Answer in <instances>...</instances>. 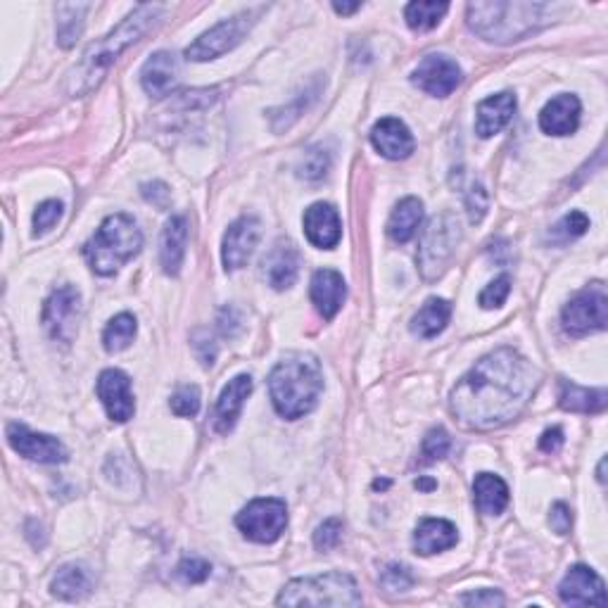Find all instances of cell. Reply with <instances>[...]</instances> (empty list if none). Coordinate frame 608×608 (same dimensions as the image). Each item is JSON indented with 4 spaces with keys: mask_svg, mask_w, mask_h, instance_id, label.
Wrapping results in <instances>:
<instances>
[{
    "mask_svg": "<svg viewBox=\"0 0 608 608\" xmlns=\"http://www.w3.org/2000/svg\"><path fill=\"white\" fill-rule=\"evenodd\" d=\"M100 402L107 411V416L117 423H126L129 418H133V411H136V399H133L131 392V378L126 376L124 371L119 369H107L100 373L98 385Z\"/></svg>",
    "mask_w": 608,
    "mask_h": 608,
    "instance_id": "cell-14",
    "label": "cell"
},
{
    "mask_svg": "<svg viewBox=\"0 0 608 608\" xmlns=\"http://www.w3.org/2000/svg\"><path fill=\"white\" fill-rule=\"evenodd\" d=\"M549 5L494 0V3H468L466 22L471 31L490 43L521 41L547 24Z\"/></svg>",
    "mask_w": 608,
    "mask_h": 608,
    "instance_id": "cell-4",
    "label": "cell"
},
{
    "mask_svg": "<svg viewBox=\"0 0 608 608\" xmlns=\"http://www.w3.org/2000/svg\"><path fill=\"white\" fill-rule=\"evenodd\" d=\"M456 540H459L456 528L449 521H442V518H428L414 532V547L421 556L440 554V551L452 549Z\"/></svg>",
    "mask_w": 608,
    "mask_h": 608,
    "instance_id": "cell-26",
    "label": "cell"
},
{
    "mask_svg": "<svg viewBox=\"0 0 608 608\" xmlns=\"http://www.w3.org/2000/svg\"><path fill=\"white\" fill-rule=\"evenodd\" d=\"M516 112V95L497 93L492 98H485L478 105V119H475V133L480 138H492L504 129L513 119Z\"/></svg>",
    "mask_w": 608,
    "mask_h": 608,
    "instance_id": "cell-24",
    "label": "cell"
},
{
    "mask_svg": "<svg viewBox=\"0 0 608 608\" xmlns=\"http://www.w3.org/2000/svg\"><path fill=\"white\" fill-rule=\"evenodd\" d=\"M190 340H193V350L202 361V366H212L214 359H217V342H214L212 333L207 328H198Z\"/></svg>",
    "mask_w": 608,
    "mask_h": 608,
    "instance_id": "cell-44",
    "label": "cell"
},
{
    "mask_svg": "<svg viewBox=\"0 0 608 608\" xmlns=\"http://www.w3.org/2000/svg\"><path fill=\"white\" fill-rule=\"evenodd\" d=\"M421 221H423V202L418 198H404L395 209H392L388 221V236L399 245L409 243V240L416 236Z\"/></svg>",
    "mask_w": 608,
    "mask_h": 608,
    "instance_id": "cell-28",
    "label": "cell"
},
{
    "mask_svg": "<svg viewBox=\"0 0 608 608\" xmlns=\"http://www.w3.org/2000/svg\"><path fill=\"white\" fill-rule=\"evenodd\" d=\"M328 167H331V155L323 148H312L307 150L297 162V176L307 181H319L323 179Z\"/></svg>",
    "mask_w": 608,
    "mask_h": 608,
    "instance_id": "cell-35",
    "label": "cell"
},
{
    "mask_svg": "<svg viewBox=\"0 0 608 608\" xmlns=\"http://www.w3.org/2000/svg\"><path fill=\"white\" fill-rule=\"evenodd\" d=\"M309 293H312V302L316 304V309H319V314L323 319L331 321L333 316L340 312L342 302H345L347 297L345 278L333 269H319L312 276V288H309Z\"/></svg>",
    "mask_w": 608,
    "mask_h": 608,
    "instance_id": "cell-23",
    "label": "cell"
},
{
    "mask_svg": "<svg viewBox=\"0 0 608 608\" xmlns=\"http://www.w3.org/2000/svg\"><path fill=\"white\" fill-rule=\"evenodd\" d=\"M143 233L129 214H112L100 224L95 236L84 245V257L98 276L117 274L141 252Z\"/></svg>",
    "mask_w": 608,
    "mask_h": 608,
    "instance_id": "cell-5",
    "label": "cell"
},
{
    "mask_svg": "<svg viewBox=\"0 0 608 608\" xmlns=\"http://www.w3.org/2000/svg\"><path fill=\"white\" fill-rule=\"evenodd\" d=\"M416 487H418V490H423V492H430V490H435L437 483H435V480H430V478H418L416 480Z\"/></svg>",
    "mask_w": 608,
    "mask_h": 608,
    "instance_id": "cell-51",
    "label": "cell"
},
{
    "mask_svg": "<svg viewBox=\"0 0 608 608\" xmlns=\"http://www.w3.org/2000/svg\"><path fill=\"white\" fill-rule=\"evenodd\" d=\"M50 589H53L55 597L65 601H79L88 597V592H91V575H88L84 566L67 563V566H62L55 573Z\"/></svg>",
    "mask_w": 608,
    "mask_h": 608,
    "instance_id": "cell-31",
    "label": "cell"
},
{
    "mask_svg": "<svg viewBox=\"0 0 608 608\" xmlns=\"http://www.w3.org/2000/svg\"><path fill=\"white\" fill-rule=\"evenodd\" d=\"M373 487H376V490H385V487H388V480H376Z\"/></svg>",
    "mask_w": 608,
    "mask_h": 608,
    "instance_id": "cell-53",
    "label": "cell"
},
{
    "mask_svg": "<svg viewBox=\"0 0 608 608\" xmlns=\"http://www.w3.org/2000/svg\"><path fill=\"white\" fill-rule=\"evenodd\" d=\"M300 271V252L290 240H278L264 257V276L274 290H285L297 281Z\"/></svg>",
    "mask_w": 608,
    "mask_h": 608,
    "instance_id": "cell-20",
    "label": "cell"
},
{
    "mask_svg": "<svg viewBox=\"0 0 608 608\" xmlns=\"http://www.w3.org/2000/svg\"><path fill=\"white\" fill-rule=\"evenodd\" d=\"M540 371L513 347H499L456 383L449 411L464 428L494 430L513 421L535 395Z\"/></svg>",
    "mask_w": 608,
    "mask_h": 608,
    "instance_id": "cell-1",
    "label": "cell"
},
{
    "mask_svg": "<svg viewBox=\"0 0 608 608\" xmlns=\"http://www.w3.org/2000/svg\"><path fill=\"white\" fill-rule=\"evenodd\" d=\"M563 445V430L561 428H549L544 430V435L540 437V449L547 454H556Z\"/></svg>",
    "mask_w": 608,
    "mask_h": 608,
    "instance_id": "cell-49",
    "label": "cell"
},
{
    "mask_svg": "<svg viewBox=\"0 0 608 608\" xmlns=\"http://www.w3.org/2000/svg\"><path fill=\"white\" fill-rule=\"evenodd\" d=\"M278 606H359L357 580L347 573L307 575L288 582L276 599Z\"/></svg>",
    "mask_w": 608,
    "mask_h": 608,
    "instance_id": "cell-6",
    "label": "cell"
},
{
    "mask_svg": "<svg viewBox=\"0 0 608 608\" xmlns=\"http://www.w3.org/2000/svg\"><path fill=\"white\" fill-rule=\"evenodd\" d=\"M449 316H452V307L447 300L440 297H430V300L418 309V314L411 319V333H416L418 338H435L447 328Z\"/></svg>",
    "mask_w": 608,
    "mask_h": 608,
    "instance_id": "cell-30",
    "label": "cell"
},
{
    "mask_svg": "<svg viewBox=\"0 0 608 608\" xmlns=\"http://www.w3.org/2000/svg\"><path fill=\"white\" fill-rule=\"evenodd\" d=\"M473 499L480 513L499 516L509 504V487L499 475L478 473L473 480Z\"/></svg>",
    "mask_w": 608,
    "mask_h": 608,
    "instance_id": "cell-27",
    "label": "cell"
},
{
    "mask_svg": "<svg viewBox=\"0 0 608 608\" xmlns=\"http://www.w3.org/2000/svg\"><path fill=\"white\" fill-rule=\"evenodd\" d=\"M361 8V3H333V10L338 12V15H352V12H357Z\"/></svg>",
    "mask_w": 608,
    "mask_h": 608,
    "instance_id": "cell-50",
    "label": "cell"
},
{
    "mask_svg": "<svg viewBox=\"0 0 608 608\" xmlns=\"http://www.w3.org/2000/svg\"><path fill=\"white\" fill-rule=\"evenodd\" d=\"M447 3H430V0H418V3H409L404 8V19L414 31H430L440 24V19L447 15Z\"/></svg>",
    "mask_w": 608,
    "mask_h": 608,
    "instance_id": "cell-34",
    "label": "cell"
},
{
    "mask_svg": "<svg viewBox=\"0 0 608 608\" xmlns=\"http://www.w3.org/2000/svg\"><path fill=\"white\" fill-rule=\"evenodd\" d=\"M8 442L19 456L38 461V464H62V461H67V449L57 437L34 433L24 423H10Z\"/></svg>",
    "mask_w": 608,
    "mask_h": 608,
    "instance_id": "cell-13",
    "label": "cell"
},
{
    "mask_svg": "<svg viewBox=\"0 0 608 608\" xmlns=\"http://www.w3.org/2000/svg\"><path fill=\"white\" fill-rule=\"evenodd\" d=\"M162 5H138L124 22H119L110 34L91 43L81 55V60L69 69L65 79V91L69 98L91 93L100 86L110 67L119 60V55L133 43H138L148 31L160 22Z\"/></svg>",
    "mask_w": 608,
    "mask_h": 608,
    "instance_id": "cell-2",
    "label": "cell"
},
{
    "mask_svg": "<svg viewBox=\"0 0 608 608\" xmlns=\"http://www.w3.org/2000/svg\"><path fill=\"white\" fill-rule=\"evenodd\" d=\"M236 525L247 540L257 544H271L283 535L288 525V506L283 499L264 497L255 499L236 516Z\"/></svg>",
    "mask_w": 608,
    "mask_h": 608,
    "instance_id": "cell-9",
    "label": "cell"
},
{
    "mask_svg": "<svg viewBox=\"0 0 608 608\" xmlns=\"http://www.w3.org/2000/svg\"><path fill=\"white\" fill-rule=\"evenodd\" d=\"M342 540V521L340 518H328L314 532V547L319 551H331Z\"/></svg>",
    "mask_w": 608,
    "mask_h": 608,
    "instance_id": "cell-42",
    "label": "cell"
},
{
    "mask_svg": "<svg viewBox=\"0 0 608 608\" xmlns=\"http://www.w3.org/2000/svg\"><path fill=\"white\" fill-rule=\"evenodd\" d=\"M461 240V226L454 212H442L430 219L421 236V245H418V271L426 281H435L447 269L449 259L454 257L456 245Z\"/></svg>",
    "mask_w": 608,
    "mask_h": 608,
    "instance_id": "cell-7",
    "label": "cell"
},
{
    "mask_svg": "<svg viewBox=\"0 0 608 608\" xmlns=\"http://www.w3.org/2000/svg\"><path fill=\"white\" fill-rule=\"evenodd\" d=\"M252 392V378L250 376H236L231 383L221 390V395L217 399V409H214V430L221 435L231 433L233 426H236L240 409H243L245 399L250 397Z\"/></svg>",
    "mask_w": 608,
    "mask_h": 608,
    "instance_id": "cell-22",
    "label": "cell"
},
{
    "mask_svg": "<svg viewBox=\"0 0 608 608\" xmlns=\"http://www.w3.org/2000/svg\"><path fill=\"white\" fill-rule=\"evenodd\" d=\"M549 523H551V530H554L556 535H568L570 528H573V511H570V506L563 502L551 506Z\"/></svg>",
    "mask_w": 608,
    "mask_h": 608,
    "instance_id": "cell-47",
    "label": "cell"
},
{
    "mask_svg": "<svg viewBox=\"0 0 608 608\" xmlns=\"http://www.w3.org/2000/svg\"><path fill=\"white\" fill-rule=\"evenodd\" d=\"M136 331H138L136 316H131V314L114 316V319L107 323V328L103 333V347L110 354L124 352L126 347L133 342V338H136Z\"/></svg>",
    "mask_w": 608,
    "mask_h": 608,
    "instance_id": "cell-33",
    "label": "cell"
},
{
    "mask_svg": "<svg viewBox=\"0 0 608 608\" xmlns=\"http://www.w3.org/2000/svg\"><path fill=\"white\" fill-rule=\"evenodd\" d=\"M604 468H606V459H601V464H599V483H606V475H604Z\"/></svg>",
    "mask_w": 608,
    "mask_h": 608,
    "instance_id": "cell-52",
    "label": "cell"
},
{
    "mask_svg": "<svg viewBox=\"0 0 608 608\" xmlns=\"http://www.w3.org/2000/svg\"><path fill=\"white\" fill-rule=\"evenodd\" d=\"M81 316V293L74 285H62L46 300L43 307V326L50 338L72 342Z\"/></svg>",
    "mask_w": 608,
    "mask_h": 608,
    "instance_id": "cell-11",
    "label": "cell"
},
{
    "mask_svg": "<svg viewBox=\"0 0 608 608\" xmlns=\"http://www.w3.org/2000/svg\"><path fill=\"white\" fill-rule=\"evenodd\" d=\"M86 3H60L57 5V43L62 48H72L79 41L86 24Z\"/></svg>",
    "mask_w": 608,
    "mask_h": 608,
    "instance_id": "cell-32",
    "label": "cell"
},
{
    "mask_svg": "<svg viewBox=\"0 0 608 608\" xmlns=\"http://www.w3.org/2000/svg\"><path fill=\"white\" fill-rule=\"evenodd\" d=\"M563 328L570 335L604 331L608 323V295L604 283H592L570 300L561 312Z\"/></svg>",
    "mask_w": 608,
    "mask_h": 608,
    "instance_id": "cell-10",
    "label": "cell"
},
{
    "mask_svg": "<svg viewBox=\"0 0 608 608\" xmlns=\"http://www.w3.org/2000/svg\"><path fill=\"white\" fill-rule=\"evenodd\" d=\"M580 100L575 95L563 93L551 98L540 112V129L549 136H568L580 124Z\"/></svg>",
    "mask_w": 608,
    "mask_h": 608,
    "instance_id": "cell-21",
    "label": "cell"
},
{
    "mask_svg": "<svg viewBox=\"0 0 608 608\" xmlns=\"http://www.w3.org/2000/svg\"><path fill=\"white\" fill-rule=\"evenodd\" d=\"M449 449H452V437H449L445 428L428 430L426 437H423L421 454H423V461H426V464H433V461L445 459V456L449 454Z\"/></svg>",
    "mask_w": 608,
    "mask_h": 608,
    "instance_id": "cell-38",
    "label": "cell"
},
{
    "mask_svg": "<svg viewBox=\"0 0 608 608\" xmlns=\"http://www.w3.org/2000/svg\"><path fill=\"white\" fill-rule=\"evenodd\" d=\"M459 604L464 606H504L502 592L497 589H480V592H468L459 597Z\"/></svg>",
    "mask_w": 608,
    "mask_h": 608,
    "instance_id": "cell-46",
    "label": "cell"
},
{
    "mask_svg": "<svg viewBox=\"0 0 608 608\" xmlns=\"http://www.w3.org/2000/svg\"><path fill=\"white\" fill-rule=\"evenodd\" d=\"M608 395L604 388H580V385L570 383V380H561L559 404L566 411H575V414H599L606 409Z\"/></svg>",
    "mask_w": 608,
    "mask_h": 608,
    "instance_id": "cell-29",
    "label": "cell"
},
{
    "mask_svg": "<svg viewBox=\"0 0 608 608\" xmlns=\"http://www.w3.org/2000/svg\"><path fill=\"white\" fill-rule=\"evenodd\" d=\"M380 587L388 594L409 592V589L414 587V573H411V568L402 566V563H390V566H385L383 573H380Z\"/></svg>",
    "mask_w": 608,
    "mask_h": 608,
    "instance_id": "cell-36",
    "label": "cell"
},
{
    "mask_svg": "<svg viewBox=\"0 0 608 608\" xmlns=\"http://www.w3.org/2000/svg\"><path fill=\"white\" fill-rule=\"evenodd\" d=\"M188 243V221L186 217H171L162 231L160 240V262L164 274L179 276Z\"/></svg>",
    "mask_w": 608,
    "mask_h": 608,
    "instance_id": "cell-25",
    "label": "cell"
},
{
    "mask_svg": "<svg viewBox=\"0 0 608 608\" xmlns=\"http://www.w3.org/2000/svg\"><path fill=\"white\" fill-rule=\"evenodd\" d=\"M262 10L264 8L245 10L236 17L219 22L217 27L205 31L198 41L190 43V46L186 48V57L193 62H209V60H217V57H221V55H226L228 50L236 48L238 43L243 41L247 34H250V29L255 27L259 12Z\"/></svg>",
    "mask_w": 608,
    "mask_h": 608,
    "instance_id": "cell-8",
    "label": "cell"
},
{
    "mask_svg": "<svg viewBox=\"0 0 608 608\" xmlns=\"http://www.w3.org/2000/svg\"><path fill=\"white\" fill-rule=\"evenodd\" d=\"M371 143L388 160H407L416 148L409 126L395 117H385L376 122L371 129Z\"/></svg>",
    "mask_w": 608,
    "mask_h": 608,
    "instance_id": "cell-18",
    "label": "cell"
},
{
    "mask_svg": "<svg viewBox=\"0 0 608 608\" xmlns=\"http://www.w3.org/2000/svg\"><path fill=\"white\" fill-rule=\"evenodd\" d=\"M414 86L435 98H447L461 84V67L447 55H426L411 74Z\"/></svg>",
    "mask_w": 608,
    "mask_h": 608,
    "instance_id": "cell-12",
    "label": "cell"
},
{
    "mask_svg": "<svg viewBox=\"0 0 608 608\" xmlns=\"http://www.w3.org/2000/svg\"><path fill=\"white\" fill-rule=\"evenodd\" d=\"M559 597L568 606H606L604 580L587 566H573L559 585Z\"/></svg>",
    "mask_w": 608,
    "mask_h": 608,
    "instance_id": "cell-15",
    "label": "cell"
},
{
    "mask_svg": "<svg viewBox=\"0 0 608 608\" xmlns=\"http://www.w3.org/2000/svg\"><path fill=\"white\" fill-rule=\"evenodd\" d=\"M62 212H65L62 202H57V200L41 202V205H38V209L34 212V233H36V236H43V233H48L50 228H55L57 221L62 219Z\"/></svg>",
    "mask_w": 608,
    "mask_h": 608,
    "instance_id": "cell-40",
    "label": "cell"
},
{
    "mask_svg": "<svg viewBox=\"0 0 608 608\" xmlns=\"http://www.w3.org/2000/svg\"><path fill=\"white\" fill-rule=\"evenodd\" d=\"M323 392V371L319 359L307 352H290L278 361L269 376V395L283 418L307 416Z\"/></svg>",
    "mask_w": 608,
    "mask_h": 608,
    "instance_id": "cell-3",
    "label": "cell"
},
{
    "mask_svg": "<svg viewBox=\"0 0 608 608\" xmlns=\"http://www.w3.org/2000/svg\"><path fill=\"white\" fill-rule=\"evenodd\" d=\"M509 293H511V278L504 274V276H499L497 281H492L490 285H487L483 293H480L478 302L483 309H497L506 302Z\"/></svg>",
    "mask_w": 608,
    "mask_h": 608,
    "instance_id": "cell-41",
    "label": "cell"
},
{
    "mask_svg": "<svg viewBox=\"0 0 608 608\" xmlns=\"http://www.w3.org/2000/svg\"><path fill=\"white\" fill-rule=\"evenodd\" d=\"M143 198L148 200V202H152V205H155V207L167 209L171 195H169V190H167V186H164V183L155 181V183H145V186H143Z\"/></svg>",
    "mask_w": 608,
    "mask_h": 608,
    "instance_id": "cell-48",
    "label": "cell"
},
{
    "mask_svg": "<svg viewBox=\"0 0 608 608\" xmlns=\"http://www.w3.org/2000/svg\"><path fill=\"white\" fill-rule=\"evenodd\" d=\"M176 573H179V578L186 582V585H200V582H205L209 578V573H212V566L205 559H183L179 563V568H176Z\"/></svg>",
    "mask_w": 608,
    "mask_h": 608,
    "instance_id": "cell-43",
    "label": "cell"
},
{
    "mask_svg": "<svg viewBox=\"0 0 608 608\" xmlns=\"http://www.w3.org/2000/svg\"><path fill=\"white\" fill-rule=\"evenodd\" d=\"M304 236L314 247L333 250L342 238V221L338 209L328 202H316L304 212Z\"/></svg>",
    "mask_w": 608,
    "mask_h": 608,
    "instance_id": "cell-17",
    "label": "cell"
},
{
    "mask_svg": "<svg viewBox=\"0 0 608 608\" xmlns=\"http://www.w3.org/2000/svg\"><path fill=\"white\" fill-rule=\"evenodd\" d=\"M171 411L181 418H193L200 411V390L198 385H181L179 390L171 395L169 402Z\"/></svg>",
    "mask_w": 608,
    "mask_h": 608,
    "instance_id": "cell-39",
    "label": "cell"
},
{
    "mask_svg": "<svg viewBox=\"0 0 608 608\" xmlns=\"http://www.w3.org/2000/svg\"><path fill=\"white\" fill-rule=\"evenodd\" d=\"M589 228V219L582 212H570L563 217L559 224L549 231V238L554 240V243H568V240L580 238L582 233H585Z\"/></svg>",
    "mask_w": 608,
    "mask_h": 608,
    "instance_id": "cell-37",
    "label": "cell"
},
{
    "mask_svg": "<svg viewBox=\"0 0 608 608\" xmlns=\"http://www.w3.org/2000/svg\"><path fill=\"white\" fill-rule=\"evenodd\" d=\"M179 72V60L169 50H160V53L150 55V60L141 69L143 91L152 95V98H164L179 84Z\"/></svg>",
    "mask_w": 608,
    "mask_h": 608,
    "instance_id": "cell-19",
    "label": "cell"
},
{
    "mask_svg": "<svg viewBox=\"0 0 608 608\" xmlns=\"http://www.w3.org/2000/svg\"><path fill=\"white\" fill-rule=\"evenodd\" d=\"M466 209H468V217H471V224H480L483 217L487 214V193L483 186H473L468 188L466 193Z\"/></svg>",
    "mask_w": 608,
    "mask_h": 608,
    "instance_id": "cell-45",
    "label": "cell"
},
{
    "mask_svg": "<svg viewBox=\"0 0 608 608\" xmlns=\"http://www.w3.org/2000/svg\"><path fill=\"white\" fill-rule=\"evenodd\" d=\"M259 221L255 217H240L228 226L224 245H221V259H224L226 271H238L250 262L252 252L259 243Z\"/></svg>",
    "mask_w": 608,
    "mask_h": 608,
    "instance_id": "cell-16",
    "label": "cell"
}]
</instances>
